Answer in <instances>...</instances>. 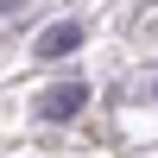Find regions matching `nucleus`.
<instances>
[{
	"label": "nucleus",
	"instance_id": "obj_1",
	"mask_svg": "<svg viewBox=\"0 0 158 158\" xmlns=\"http://www.w3.org/2000/svg\"><path fill=\"white\" fill-rule=\"evenodd\" d=\"M82 108H89V82H57V89H38V101H32V114H38L44 127H70Z\"/></svg>",
	"mask_w": 158,
	"mask_h": 158
},
{
	"label": "nucleus",
	"instance_id": "obj_3",
	"mask_svg": "<svg viewBox=\"0 0 158 158\" xmlns=\"http://www.w3.org/2000/svg\"><path fill=\"white\" fill-rule=\"evenodd\" d=\"M152 95H158V82H152Z\"/></svg>",
	"mask_w": 158,
	"mask_h": 158
},
{
	"label": "nucleus",
	"instance_id": "obj_2",
	"mask_svg": "<svg viewBox=\"0 0 158 158\" xmlns=\"http://www.w3.org/2000/svg\"><path fill=\"white\" fill-rule=\"evenodd\" d=\"M82 38H89V25L82 19H57V25H44L38 32V63H57V57H70V51H82Z\"/></svg>",
	"mask_w": 158,
	"mask_h": 158
}]
</instances>
